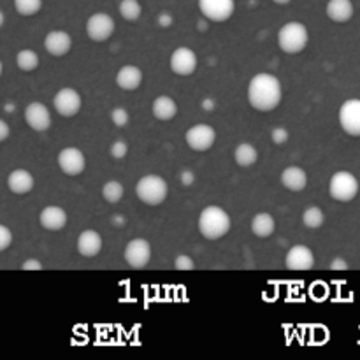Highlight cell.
I'll return each instance as SVG.
<instances>
[{"label":"cell","instance_id":"cell-20","mask_svg":"<svg viewBox=\"0 0 360 360\" xmlns=\"http://www.w3.org/2000/svg\"><path fill=\"white\" fill-rule=\"evenodd\" d=\"M281 183H283V186L287 190L301 192L308 185V174H306L304 169L297 167V165H292V167H287L281 172Z\"/></svg>","mask_w":360,"mask_h":360},{"label":"cell","instance_id":"cell-14","mask_svg":"<svg viewBox=\"0 0 360 360\" xmlns=\"http://www.w3.org/2000/svg\"><path fill=\"white\" fill-rule=\"evenodd\" d=\"M169 65H171L172 72L178 76H190L197 69V55L193 53V49L181 46V48L174 49Z\"/></svg>","mask_w":360,"mask_h":360},{"label":"cell","instance_id":"cell-43","mask_svg":"<svg viewBox=\"0 0 360 360\" xmlns=\"http://www.w3.org/2000/svg\"><path fill=\"white\" fill-rule=\"evenodd\" d=\"M4 23H6V14H4L2 11H0V28H2Z\"/></svg>","mask_w":360,"mask_h":360},{"label":"cell","instance_id":"cell-32","mask_svg":"<svg viewBox=\"0 0 360 360\" xmlns=\"http://www.w3.org/2000/svg\"><path fill=\"white\" fill-rule=\"evenodd\" d=\"M11 243H13V232L6 225L0 224V252H6L11 246Z\"/></svg>","mask_w":360,"mask_h":360},{"label":"cell","instance_id":"cell-1","mask_svg":"<svg viewBox=\"0 0 360 360\" xmlns=\"http://www.w3.org/2000/svg\"><path fill=\"white\" fill-rule=\"evenodd\" d=\"M283 90L281 83L273 74H257L248 84V102L253 109L260 112H269L280 105Z\"/></svg>","mask_w":360,"mask_h":360},{"label":"cell","instance_id":"cell-44","mask_svg":"<svg viewBox=\"0 0 360 360\" xmlns=\"http://www.w3.org/2000/svg\"><path fill=\"white\" fill-rule=\"evenodd\" d=\"M2 70H4V67H2V62H0V76H2Z\"/></svg>","mask_w":360,"mask_h":360},{"label":"cell","instance_id":"cell-10","mask_svg":"<svg viewBox=\"0 0 360 360\" xmlns=\"http://www.w3.org/2000/svg\"><path fill=\"white\" fill-rule=\"evenodd\" d=\"M214 141H217V132L213 127L206 125V123L190 127L186 132V144L193 151H207L210 148H213Z\"/></svg>","mask_w":360,"mask_h":360},{"label":"cell","instance_id":"cell-21","mask_svg":"<svg viewBox=\"0 0 360 360\" xmlns=\"http://www.w3.org/2000/svg\"><path fill=\"white\" fill-rule=\"evenodd\" d=\"M102 250V238L95 231L81 232L77 238V252L83 257H95Z\"/></svg>","mask_w":360,"mask_h":360},{"label":"cell","instance_id":"cell-25","mask_svg":"<svg viewBox=\"0 0 360 360\" xmlns=\"http://www.w3.org/2000/svg\"><path fill=\"white\" fill-rule=\"evenodd\" d=\"M259 158V153H257V148L250 143H243L236 148L234 151V160L236 164L241 165V167H252L253 164Z\"/></svg>","mask_w":360,"mask_h":360},{"label":"cell","instance_id":"cell-19","mask_svg":"<svg viewBox=\"0 0 360 360\" xmlns=\"http://www.w3.org/2000/svg\"><path fill=\"white\" fill-rule=\"evenodd\" d=\"M7 186L16 195H25V193H28L34 188V176L28 171H25V169H16L7 178Z\"/></svg>","mask_w":360,"mask_h":360},{"label":"cell","instance_id":"cell-2","mask_svg":"<svg viewBox=\"0 0 360 360\" xmlns=\"http://www.w3.org/2000/svg\"><path fill=\"white\" fill-rule=\"evenodd\" d=\"M229 231H231V217L227 211L218 206L204 207L199 217V232L202 238L217 241L227 236Z\"/></svg>","mask_w":360,"mask_h":360},{"label":"cell","instance_id":"cell-24","mask_svg":"<svg viewBox=\"0 0 360 360\" xmlns=\"http://www.w3.org/2000/svg\"><path fill=\"white\" fill-rule=\"evenodd\" d=\"M274 229H276V221L269 213H259L253 217L252 232L257 238H271L274 234Z\"/></svg>","mask_w":360,"mask_h":360},{"label":"cell","instance_id":"cell-29","mask_svg":"<svg viewBox=\"0 0 360 360\" xmlns=\"http://www.w3.org/2000/svg\"><path fill=\"white\" fill-rule=\"evenodd\" d=\"M14 9L21 16H34L42 9V0H14Z\"/></svg>","mask_w":360,"mask_h":360},{"label":"cell","instance_id":"cell-22","mask_svg":"<svg viewBox=\"0 0 360 360\" xmlns=\"http://www.w3.org/2000/svg\"><path fill=\"white\" fill-rule=\"evenodd\" d=\"M327 16L336 23H347L354 16V2L352 0H329L327 2Z\"/></svg>","mask_w":360,"mask_h":360},{"label":"cell","instance_id":"cell-9","mask_svg":"<svg viewBox=\"0 0 360 360\" xmlns=\"http://www.w3.org/2000/svg\"><path fill=\"white\" fill-rule=\"evenodd\" d=\"M123 259L129 264L132 269H143L148 266V262L151 260V246L146 239H132L129 245L125 246V252H123Z\"/></svg>","mask_w":360,"mask_h":360},{"label":"cell","instance_id":"cell-41","mask_svg":"<svg viewBox=\"0 0 360 360\" xmlns=\"http://www.w3.org/2000/svg\"><path fill=\"white\" fill-rule=\"evenodd\" d=\"M274 4H278V6H287V4H290L292 0H273Z\"/></svg>","mask_w":360,"mask_h":360},{"label":"cell","instance_id":"cell-28","mask_svg":"<svg viewBox=\"0 0 360 360\" xmlns=\"http://www.w3.org/2000/svg\"><path fill=\"white\" fill-rule=\"evenodd\" d=\"M102 197L109 204L120 202L123 197V185L120 181H108L104 185V188H102Z\"/></svg>","mask_w":360,"mask_h":360},{"label":"cell","instance_id":"cell-8","mask_svg":"<svg viewBox=\"0 0 360 360\" xmlns=\"http://www.w3.org/2000/svg\"><path fill=\"white\" fill-rule=\"evenodd\" d=\"M199 9L206 20L224 23L234 14V0H199Z\"/></svg>","mask_w":360,"mask_h":360},{"label":"cell","instance_id":"cell-33","mask_svg":"<svg viewBox=\"0 0 360 360\" xmlns=\"http://www.w3.org/2000/svg\"><path fill=\"white\" fill-rule=\"evenodd\" d=\"M174 267L178 271H192L195 267V264H193V260L188 255H179L176 257Z\"/></svg>","mask_w":360,"mask_h":360},{"label":"cell","instance_id":"cell-36","mask_svg":"<svg viewBox=\"0 0 360 360\" xmlns=\"http://www.w3.org/2000/svg\"><path fill=\"white\" fill-rule=\"evenodd\" d=\"M21 269H23V271H41L42 264L39 262V260H35V259H28L27 262L21 266Z\"/></svg>","mask_w":360,"mask_h":360},{"label":"cell","instance_id":"cell-42","mask_svg":"<svg viewBox=\"0 0 360 360\" xmlns=\"http://www.w3.org/2000/svg\"><path fill=\"white\" fill-rule=\"evenodd\" d=\"M204 109H213V102L204 101Z\"/></svg>","mask_w":360,"mask_h":360},{"label":"cell","instance_id":"cell-12","mask_svg":"<svg viewBox=\"0 0 360 360\" xmlns=\"http://www.w3.org/2000/svg\"><path fill=\"white\" fill-rule=\"evenodd\" d=\"M58 167L62 169L63 174L77 176L86 167V158H84L83 151L77 148H63L58 153Z\"/></svg>","mask_w":360,"mask_h":360},{"label":"cell","instance_id":"cell-3","mask_svg":"<svg viewBox=\"0 0 360 360\" xmlns=\"http://www.w3.org/2000/svg\"><path fill=\"white\" fill-rule=\"evenodd\" d=\"M309 41L308 28L299 21H288L278 32V44L288 55H297Z\"/></svg>","mask_w":360,"mask_h":360},{"label":"cell","instance_id":"cell-7","mask_svg":"<svg viewBox=\"0 0 360 360\" xmlns=\"http://www.w3.org/2000/svg\"><path fill=\"white\" fill-rule=\"evenodd\" d=\"M115 32V20L105 13H95L86 21V35L95 42H105Z\"/></svg>","mask_w":360,"mask_h":360},{"label":"cell","instance_id":"cell-5","mask_svg":"<svg viewBox=\"0 0 360 360\" xmlns=\"http://www.w3.org/2000/svg\"><path fill=\"white\" fill-rule=\"evenodd\" d=\"M329 193L340 202H350L359 193V181L352 172L340 171L330 178Z\"/></svg>","mask_w":360,"mask_h":360},{"label":"cell","instance_id":"cell-39","mask_svg":"<svg viewBox=\"0 0 360 360\" xmlns=\"http://www.w3.org/2000/svg\"><path fill=\"white\" fill-rule=\"evenodd\" d=\"M179 178H181L183 185H192V183L195 181V174H193L192 171H183Z\"/></svg>","mask_w":360,"mask_h":360},{"label":"cell","instance_id":"cell-6","mask_svg":"<svg viewBox=\"0 0 360 360\" xmlns=\"http://www.w3.org/2000/svg\"><path fill=\"white\" fill-rule=\"evenodd\" d=\"M81 105H83L81 95L74 88H62L53 97V108L63 118H72V116H76L81 111Z\"/></svg>","mask_w":360,"mask_h":360},{"label":"cell","instance_id":"cell-40","mask_svg":"<svg viewBox=\"0 0 360 360\" xmlns=\"http://www.w3.org/2000/svg\"><path fill=\"white\" fill-rule=\"evenodd\" d=\"M330 269H334V271H347L348 269V264L345 262L343 259H334V262L330 264Z\"/></svg>","mask_w":360,"mask_h":360},{"label":"cell","instance_id":"cell-35","mask_svg":"<svg viewBox=\"0 0 360 360\" xmlns=\"http://www.w3.org/2000/svg\"><path fill=\"white\" fill-rule=\"evenodd\" d=\"M127 151H129V146H127V143H123V141H116V143H112L111 155L115 158H123L127 155Z\"/></svg>","mask_w":360,"mask_h":360},{"label":"cell","instance_id":"cell-27","mask_svg":"<svg viewBox=\"0 0 360 360\" xmlns=\"http://www.w3.org/2000/svg\"><path fill=\"white\" fill-rule=\"evenodd\" d=\"M118 11L123 20L136 21L143 14V6H141L139 0H122L118 6Z\"/></svg>","mask_w":360,"mask_h":360},{"label":"cell","instance_id":"cell-4","mask_svg":"<svg viewBox=\"0 0 360 360\" xmlns=\"http://www.w3.org/2000/svg\"><path fill=\"white\" fill-rule=\"evenodd\" d=\"M136 193L144 204L148 206H158L165 200L169 193V186L165 183L164 178L157 174H148L137 181L136 185Z\"/></svg>","mask_w":360,"mask_h":360},{"label":"cell","instance_id":"cell-11","mask_svg":"<svg viewBox=\"0 0 360 360\" xmlns=\"http://www.w3.org/2000/svg\"><path fill=\"white\" fill-rule=\"evenodd\" d=\"M340 123L352 137H360V98H350L340 109Z\"/></svg>","mask_w":360,"mask_h":360},{"label":"cell","instance_id":"cell-18","mask_svg":"<svg viewBox=\"0 0 360 360\" xmlns=\"http://www.w3.org/2000/svg\"><path fill=\"white\" fill-rule=\"evenodd\" d=\"M141 83H143V72L136 65L122 67L118 70V74H116V84L125 91L137 90L141 86Z\"/></svg>","mask_w":360,"mask_h":360},{"label":"cell","instance_id":"cell-31","mask_svg":"<svg viewBox=\"0 0 360 360\" xmlns=\"http://www.w3.org/2000/svg\"><path fill=\"white\" fill-rule=\"evenodd\" d=\"M111 120L116 127H125L127 123H129V112H127L123 108H116L112 109Z\"/></svg>","mask_w":360,"mask_h":360},{"label":"cell","instance_id":"cell-16","mask_svg":"<svg viewBox=\"0 0 360 360\" xmlns=\"http://www.w3.org/2000/svg\"><path fill=\"white\" fill-rule=\"evenodd\" d=\"M44 48L53 56H65L72 48V39L67 32L53 30L46 35Z\"/></svg>","mask_w":360,"mask_h":360},{"label":"cell","instance_id":"cell-34","mask_svg":"<svg viewBox=\"0 0 360 360\" xmlns=\"http://www.w3.org/2000/svg\"><path fill=\"white\" fill-rule=\"evenodd\" d=\"M271 137H273V143L274 144H285L290 136H288V130L287 129H283V127H278V129L273 130Z\"/></svg>","mask_w":360,"mask_h":360},{"label":"cell","instance_id":"cell-38","mask_svg":"<svg viewBox=\"0 0 360 360\" xmlns=\"http://www.w3.org/2000/svg\"><path fill=\"white\" fill-rule=\"evenodd\" d=\"M158 25H160V27H171L172 25V16L169 13H162L160 16H158Z\"/></svg>","mask_w":360,"mask_h":360},{"label":"cell","instance_id":"cell-15","mask_svg":"<svg viewBox=\"0 0 360 360\" xmlns=\"http://www.w3.org/2000/svg\"><path fill=\"white\" fill-rule=\"evenodd\" d=\"M285 264L290 271H309L315 266V255L308 246L295 245L288 250Z\"/></svg>","mask_w":360,"mask_h":360},{"label":"cell","instance_id":"cell-37","mask_svg":"<svg viewBox=\"0 0 360 360\" xmlns=\"http://www.w3.org/2000/svg\"><path fill=\"white\" fill-rule=\"evenodd\" d=\"M9 136H11V127L7 125V122L0 120V143H2V141H6Z\"/></svg>","mask_w":360,"mask_h":360},{"label":"cell","instance_id":"cell-30","mask_svg":"<svg viewBox=\"0 0 360 360\" xmlns=\"http://www.w3.org/2000/svg\"><path fill=\"white\" fill-rule=\"evenodd\" d=\"M323 220H326V217H323V211L316 206L308 207V210L304 211V214H302V221H304L306 227H309V229L322 227Z\"/></svg>","mask_w":360,"mask_h":360},{"label":"cell","instance_id":"cell-26","mask_svg":"<svg viewBox=\"0 0 360 360\" xmlns=\"http://www.w3.org/2000/svg\"><path fill=\"white\" fill-rule=\"evenodd\" d=\"M16 63L23 72H32L39 67V55L34 49H21L16 55Z\"/></svg>","mask_w":360,"mask_h":360},{"label":"cell","instance_id":"cell-23","mask_svg":"<svg viewBox=\"0 0 360 360\" xmlns=\"http://www.w3.org/2000/svg\"><path fill=\"white\" fill-rule=\"evenodd\" d=\"M151 109H153L155 118L160 120V122H169V120H172L178 115V105L167 95H160V97L155 98L153 108Z\"/></svg>","mask_w":360,"mask_h":360},{"label":"cell","instance_id":"cell-17","mask_svg":"<svg viewBox=\"0 0 360 360\" xmlns=\"http://www.w3.org/2000/svg\"><path fill=\"white\" fill-rule=\"evenodd\" d=\"M39 221L46 231H62L67 225V213L58 206H48L39 214Z\"/></svg>","mask_w":360,"mask_h":360},{"label":"cell","instance_id":"cell-13","mask_svg":"<svg viewBox=\"0 0 360 360\" xmlns=\"http://www.w3.org/2000/svg\"><path fill=\"white\" fill-rule=\"evenodd\" d=\"M25 122L35 132H44L51 127V112L42 102H32L25 109Z\"/></svg>","mask_w":360,"mask_h":360}]
</instances>
